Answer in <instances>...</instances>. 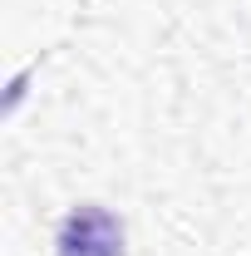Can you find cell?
<instances>
[{
  "label": "cell",
  "mask_w": 251,
  "mask_h": 256,
  "mask_svg": "<svg viewBox=\"0 0 251 256\" xmlns=\"http://www.w3.org/2000/svg\"><path fill=\"white\" fill-rule=\"evenodd\" d=\"M54 246H60V256H124V222L108 207L84 202L60 222Z\"/></svg>",
  "instance_id": "cell-1"
}]
</instances>
